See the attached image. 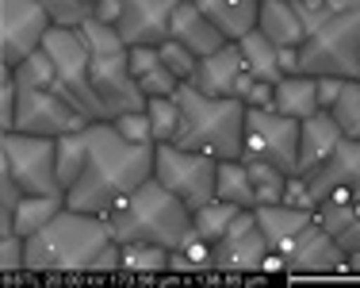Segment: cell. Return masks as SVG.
Segmentation results:
<instances>
[{
  "instance_id": "cell-1",
  "label": "cell",
  "mask_w": 360,
  "mask_h": 288,
  "mask_svg": "<svg viewBox=\"0 0 360 288\" xmlns=\"http://www.w3.org/2000/svg\"><path fill=\"white\" fill-rule=\"evenodd\" d=\"M84 131H89V154H84L81 177L65 189V204L108 215L146 177H153L158 142H131L115 131L111 120H92Z\"/></svg>"
},
{
  "instance_id": "cell-2",
  "label": "cell",
  "mask_w": 360,
  "mask_h": 288,
  "mask_svg": "<svg viewBox=\"0 0 360 288\" xmlns=\"http://www.w3.org/2000/svg\"><path fill=\"white\" fill-rule=\"evenodd\" d=\"M115 239V227L100 211H81L65 204L27 239V269L35 273H92L100 250Z\"/></svg>"
},
{
  "instance_id": "cell-3",
  "label": "cell",
  "mask_w": 360,
  "mask_h": 288,
  "mask_svg": "<svg viewBox=\"0 0 360 288\" xmlns=\"http://www.w3.org/2000/svg\"><path fill=\"white\" fill-rule=\"evenodd\" d=\"M176 146L200 150L211 158H245V115L250 104L238 96H211L200 92L195 84H180L176 89Z\"/></svg>"
},
{
  "instance_id": "cell-4",
  "label": "cell",
  "mask_w": 360,
  "mask_h": 288,
  "mask_svg": "<svg viewBox=\"0 0 360 288\" xmlns=\"http://www.w3.org/2000/svg\"><path fill=\"white\" fill-rule=\"evenodd\" d=\"M108 219L119 242H153L176 250L192 234V208L158 177H146L131 196L108 211Z\"/></svg>"
},
{
  "instance_id": "cell-5",
  "label": "cell",
  "mask_w": 360,
  "mask_h": 288,
  "mask_svg": "<svg viewBox=\"0 0 360 288\" xmlns=\"http://www.w3.org/2000/svg\"><path fill=\"white\" fill-rule=\"evenodd\" d=\"M84 39H89V54H92V84L96 96L104 104V115L111 120L115 112L127 108H142L146 96L131 73V42L119 35L115 23L104 20H84Z\"/></svg>"
},
{
  "instance_id": "cell-6",
  "label": "cell",
  "mask_w": 360,
  "mask_h": 288,
  "mask_svg": "<svg viewBox=\"0 0 360 288\" xmlns=\"http://www.w3.org/2000/svg\"><path fill=\"white\" fill-rule=\"evenodd\" d=\"M299 70L360 77V0L326 15L322 23L307 31L303 46H299Z\"/></svg>"
},
{
  "instance_id": "cell-7",
  "label": "cell",
  "mask_w": 360,
  "mask_h": 288,
  "mask_svg": "<svg viewBox=\"0 0 360 288\" xmlns=\"http://www.w3.org/2000/svg\"><path fill=\"white\" fill-rule=\"evenodd\" d=\"M0 169L15 177L23 192L39 196H65L58 177V139L31 131H4L0 134Z\"/></svg>"
},
{
  "instance_id": "cell-8",
  "label": "cell",
  "mask_w": 360,
  "mask_h": 288,
  "mask_svg": "<svg viewBox=\"0 0 360 288\" xmlns=\"http://www.w3.org/2000/svg\"><path fill=\"white\" fill-rule=\"evenodd\" d=\"M15 81H20V100H15L12 131H31V134H50V139H58V134H70L77 127L92 123L62 92L58 77L42 81V77H20V73H15Z\"/></svg>"
},
{
  "instance_id": "cell-9",
  "label": "cell",
  "mask_w": 360,
  "mask_h": 288,
  "mask_svg": "<svg viewBox=\"0 0 360 288\" xmlns=\"http://www.w3.org/2000/svg\"><path fill=\"white\" fill-rule=\"evenodd\" d=\"M42 50L50 54L58 73V84L62 92L81 108L89 120H108L104 104L96 96V84H92V54H89V39H84L81 27H50Z\"/></svg>"
},
{
  "instance_id": "cell-10",
  "label": "cell",
  "mask_w": 360,
  "mask_h": 288,
  "mask_svg": "<svg viewBox=\"0 0 360 288\" xmlns=\"http://www.w3.org/2000/svg\"><path fill=\"white\" fill-rule=\"evenodd\" d=\"M215 173H219V158L176 146V142H158L153 177H158L165 189H173L192 211L215 196Z\"/></svg>"
},
{
  "instance_id": "cell-11",
  "label": "cell",
  "mask_w": 360,
  "mask_h": 288,
  "mask_svg": "<svg viewBox=\"0 0 360 288\" xmlns=\"http://www.w3.org/2000/svg\"><path fill=\"white\" fill-rule=\"evenodd\" d=\"M245 158H261L299 173V120L280 108H250L245 115Z\"/></svg>"
},
{
  "instance_id": "cell-12",
  "label": "cell",
  "mask_w": 360,
  "mask_h": 288,
  "mask_svg": "<svg viewBox=\"0 0 360 288\" xmlns=\"http://www.w3.org/2000/svg\"><path fill=\"white\" fill-rule=\"evenodd\" d=\"M50 27L54 20L42 0H0V62L20 65L23 58L42 50Z\"/></svg>"
},
{
  "instance_id": "cell-13",
  "label": "cell",
  "mask_w": 360,
  "mask_h": 288,
  "mask_svg": "<svg viewBox=\"0 0 360 288\" xmlns=\"http://www.w3.org/2000/svg\"><path fill=\"white\" fill-rule=\"evenodd\" d=\"M269 253V239H264L257 211L242 208L230 231L215 242V269L222 273H261V261Z\"/></svg>"
},
{
  "instance_id": "cell-14",
  "label": "cell",
  "mask_w": 360,
  "mask_h": 288,
  "mask_svg": "<svg viewBox=\"0 0 360 288\" xmlns=\"http://www.w3.org/2000/svg\"><path fill=\"white\" fill-rule=\"evenodd\" d=\"M200 92H211V96H238L245 100V92H250L253 84V73L250 65H245V54L238 42H222L219 50H211V54L200 58V65H195L192 81Z\"/></svg>"
},
{
  "instance_id": "cell-15",
  "label": "cell",
  "mask_w": 360,
  "mask_h": 288,
  "mask_svg": "<svg viewBox=\"0 0 360 288\" xmlns=\"http://www.w3.org/2000/svg\"><path fill=\"white\" fill-rule=\"evenodd\" d=\"M284 258L288 273H341V269H349V253L338 246V239L319 219H311V227L284 250Z\"/></svg>"
},
{
  "instance_id": "cell-16",
  "label": "cell",
  "mask_w": 360,
  "mask_h": 288,
  "mask_svg": "<svg viewBox=\"0 0 360 288\" xmlns=\"http://www.w3.org/2000/svg\"><path fill=\"white\" fill-rule=\"evenodd\" d=\"M303 177L311 181L314 208L333 196H360V139H345L330 162Z\"/></svg>"
},
{
  "instance_id": "cell-17",
  "label": "cell",
  "mask_w": 360,
  "mask_h": 288,
  "mask_svg": "<svg viewBox=\"0 0 360 288\" xmlns=\"http://www.w3.org/2000/svg\"><path fill=\"white\" fill-rule=\"evenodd\" d=\"M345 142V131H341L338 115L333 112H314L299 123V173H314L319 165H326L338 146Z\"/></svg>"
},
{
  "instance_id": "cell-18",
  "label": "cell",
  "mask_w": 360,
  "mask_h": 288,
  "mask_svg": "<svg viewBox=\"0 0 360 288\" xmlns=\"http://www.w3.org/2000/svg\"><path fill=\"white\" fill-rule=\"evenodd\" d=\"M176 0H123L119 12V35L127 42H161L169 39V20H173Z\"/></svg>"
},
{
  "instance_id": "cell-19",
  "label": "cell",
  "mask_w": 360,
  "mask_h": 288,
  "mask_svg": "<svg viewBox=\"0 0 360 288\" xmlns=\"http://www.w3.org/2000/svg\"><path fill=\"white\" fill-rule=\"evenodd\" d=\"M169 35L176 42H184L188 50H195V54H211V50H219L222 42H230L222 31L215 27V20H211L207 12H203L195 0H176L173 8V20H169Z\"/></svg>"
},
{
  "instance_id": "cell-20",
  "label": "cell",
  "mask_w": 360,
  "mask_h": 288,
  "mask_svg": "<svg viewBox=\"0 0 360 288\" xmlns=\"http://www.w3.org/2000/svg\"><path fill=\"white\" fill-rule=\"evenodd\" d=\"M253 211H257V223H261L269 246L280 250V253H284L314 219L311 208H295V204H288V200H280V204H257Z\"/></svg>"
},
{
  "instance_id": "cell-21",
  "label": "cell",
  "mask_w": 360,
  "mask_h": 288,
  "mask_svg": "<svg viewBox=\"0 0 360 288\" xmlns=\"http://www.w3.org/2000/svg\"><path fill=\"white\" fill-rule=\"evenodd\" d=\"M272 108H280L284 115L303 123L307 115L322 112L319 104V73H307V70H291L284 73L276 84H272Z\"/></svg>"
},
{
  "instance_id": "cell-22",
  "label": "cell",
  "mask_w": 360,
  "mask_h": 288,
  "mask_svg": "<svg viewBox=\"0 0 360 288\" xmlns=\"http://www.w3.org/2000/svg\"><path fill=\"white\" fill-rule=\"evenodd\" d=\"M257 31H264L276 46H303L307 20L295 0H261L257 12Z\"/></svg>"
},
{
  "instance_id": "cell-23",
  "label": "cell",
  "mask_w": 360,
  "mask_h": 288,
  "mask_svg": "<svg viewBox=\"0 0 360 288\" xmlns=\"http://www.w3.org/2000/svg\"><path fill=\"white\" fill-rule=\"evenodd\" d=\"M314 219L338 239L345 253L360 250V196H333L314 208Z\"/></svg>"
},
{
  "instance_id": "cell-24",
  "label": "cell",
  "mask_w": 360,
  "mask_h": 288,
  "mask_svg": "<svg viewBox=\"0 0 360 288\" xmlns=\"http://www.w3.org/2000/svg\"><path fill=\"white\" fill-rule=\"evenodd\" d=\"M195 4L215 20V27L230 42L250 35V31L257 27V12H261V0H195Z\"/></svg>"
},
{
  "instance_id": "cell-25",
  "label": "cell",
  "mask_w": 360,
  "mask_h": 288,
  "mask_svg": "<svg viewBox=\"0 0 360 288\" xmlns=\"http://www.w3.org/2000/svg\"><path fill=\"white\" fill-rule=\"evenodd\" d=\"M238 46H242V54H245V65H250V73L257 81H272L276 84L280 77H284V46H276L264 31H250V35H242L238 39Z\"/></svg>"
},
{
  "instance_id": "cell-26",
  "label": "cell",
  "mask_w": 360,
  "mask_h": 288,
  "mask_svg": "<svg viewBox=\"0 0 360 288\" xmlns=\"http://www.w3.org/2000/svg\"><path fill=\"white\" fill-rule=\"evenodd\" d=\"M215 196L230 200L238 208H257V189H253V173L245 158H219V173H215Z\"/></svg>"
},
{
  "instance_id": "cell-27",
  "label": "cell",
  "mask_w": 360,
  "mask_h": 288,
  "mask_svg": "<svg viewBox=\"0 0 360 288\" xmlns=\"http://www.w3.org/2000/svg\"><path fill=\"white\" fill-rule=\"evenodd\" d=\"M62 208H65V196H39V192H23V200L15 204L12 223H15V231H20L23 239H31V234H39Z\"/></svg>"
},
{
  "instance_id": "cell-28",
  "label": "cell",
  "mask_w": 360,
  "mask_h": 288,
  "mask_svg": "<svg viewBox=\"0 0 360 288\" xmlns=\"http://www.w3.org/2000/svg\"><path fill=\"white\" fill-rule=\"evenodd\" d=\"M238 204H230V200H219V196H211L207 204H200L192 211V231L200 234V239H207V242H219L222 234L230 231V223L238 219Z\"/></svg>"
},
{
  "instance_id": "cell-29",
  "label": "cell",
  "mask_w": 360,
  "mask_h": 288,
  "mask_svg": "<svg viewBox=\"0 0 360 288\" xmlns=\"http://www.w3.org/2000/svg\"><path fill=\"white\" fill-rule=\"evenodd\" d=\"M84 127H77L70 134H58V177H62L65 189H70L84 169V154H89V131Z\"/></svg>"
},
{
  "instance_id": "cell-30",
  "label": "cell",
  "mask_w": 360,
  "mask_h": 288,
  "mask_svg": "<svg viewBox=\"0 0 360 288\" xmlns=\"http://www.w3.org/2000/svg\"><path fill=\"white\" fill-rule=\"evenodd\" d=\"M250 162V173H253V189H257V204H280L288 192V169L272 165V162H261V158H245Z\"/></svg>"
},
{
  "instance_id": "cell-31",
  "label": "cell",
  "mask_w": 360,
  "mask_h": 288,
  "mask_svg": "<svg viewBox=\"0 0 360 288\" xmlns=\"http://www.w3.org/2000/svg\"><path fill=\"white\" fill-rule=\"evenodd\" d=\"M173 269L176 273H184V269H215V242L200 239V234L192 231L173 250Z\"/></svg>"
},
{
  "instance_id": "cell-32",
  "label": "cell",
  "mask_w": 360,
  "mask_h": 288,
  "mask_svg": "<svg viewBox=\"0 0 360 288\" xmlns=\"http://www.w3.org/2000/svg\"><path fill=\"white\" fill-rule=\"evenodd\" d=\"M146 112H150L153 142H173L176 139V123H180L176 96H150L146 100Z\"/></svg>"
},
{
  "instance_id": "cell-33",
  "label": "cell",
  "mask_w": 360,
  "mask_h": 288,
  "mask_svg": "<svg viewBox=\"0 0 360 288\" xmlns=\"http://www.w3.org/2000/svg\"><path fill=\"white\" fill-rule=\"evenodd\" d=\"M333 115H338L345 139H360V77L345 81V92H341V100L333 104Z\"/></svg>"
},
{
  "instance_id": "cell-34",
  "label": "cell",
  "mask_w": 360,
  "mask_h": 288,
  "mask_svg": "<svg viewBox=\"0 0 360 288\" xmlns=\"http://www.w3.org/2000/svg\"><path fill=\"white\" fill-rule=\"evenodd\" d=\"M158 46H161V62H165V65L176 73L180 81H192L195 65H200V54H195V50H188L184 42H176L173 35H169V39H161Z\"/></svg>"
},
{
  "instance_id": "cell-35",
  "label": "cell",
  "mask_w": 360,
  "mask_h": 288,
  "mask_svg": "<svg viewBox=\"0 0 360 288\" xmlns=\"http://www.w3.org/2000/svg\"><path fill=\"white\" fill-rule=\"evenodd\" d=\"M119 134H127L131 142H153V127H150V112L142 108H127V112H115L111 115Z\"/></svg>"
},
{
  "instance_id": "cell-36",
  "label": "cell",
  "mask_w": 360,
  "mask_h": 288,
  "mask_svg": "<svg viewBox=\"0 0 360 288\" xmlns=\"http://www.w3.org/2000/svg\"><path fill=\"white\" fill-rule=\"evenodd\" d=\"M42 8L50 12L54 27H84V20L92 15L89 0H42Z\"/></svg>"
},
{
  "instance_id": "cell-37",
  "label": "cell",
  "mask_w": 360,
  "mask_h": 288,
  "mask_svg": "<svg viewBox=\"0 0 360 288\" xmlns=\"http://www.w3.org/2000/svg\"><path fill=\"white\" fill-rule=\"evenodd\" d=\"M134 81H139V89H142V96H146V100H150V96H176V89L184 84L173 70H169L165 62L153 65L150 73H142V77H134Z\"/></svg>"
},
{
  "instance_id": "cell-38",
  "label": "cell",
  "mask_w": 360,
  "mask_h": 288,
  "mask_svg": "<svg viewBox=\"0 0 360 288\" xmlns=\"http://www.w3.org/2000/svg\"><path fill=\"white\" fill-rule=\"evenodd\" d=\"M15 100H20L15 65L0 62V131H12V123H15Z\"/></svg>"
},
{
  "instance_id": "cell-39",
  "label": "cell",
  "mask_w": 360,
  "mask_h": 288,
  "mask_svg": "<svg viewBox=\"0 0 360 288\" xmlns=\"http://www.w3.org/2000/svg\"><path fill=\"white\" fill-rule=\"evenodd\" d=\"M0 269L4 273L27 269V239L20 231H0Z\"/></svg>"
},
{
  "instance_id": "cell-40",
  "label": "cell",
  "mask_w": 360,
  "mask_h": 288,
  "mask_svg": "<svg viewBox=\"0 0 360 288\" xmlns=\"http://www.w3.org/2000/svg\"><path fill=\"white\" fill-rule=\"evenodd\" d=\"M284 200H288V204H295V208H311V211H314L311 181H307L303 173H291V177H288V192H284Z\"/></svg>"
},
{
  "instance_id": "cell-41",
  "label": "cell",
  "mask_w": 360,
  "mask_h": 288,
  "mask_svg": "<svg viewBox=\"0 0 360 288\" xmlns=\"http://www.w3.org/2000/svg\"><path fill=\"white\" fill-rule=\"evenodd\" d=\"M345 81L349 77H333V73H319V104L326 112H333V104L341 100V92H345Z\"/></svg>"
},
{
  "instance_id": "cell-42",
  "label": "cell",
  "mask_w": 360,
  "mask_h": 288,
  "mask_svg": "<svg viewBox=\"0 0 360 288\" xmlns=\"http://www.w3.org/2000/svg\"><path fill=\"white\" fill-rule=\"evenodd\" d=\"M245 104L250 108H272V81H257L250 84V92H245Z\"/></svg>"
},
{
  "instance_id": "cell-43",
  "label": "cell",
  "mask_w": 360,
  "mask_h": 288,
  "mask_svg": "<svg viewBox=\"0 0 360 288\" xmlns=\"http://www.w3.org/2000/svg\"><path fill=\"white\" fill-rule=\"evenodd\" d=\"M119 12H123V0H96V4H92V15H89V20L119 23Z\"/></svg>"
},
{
  "instance_id": "cell-44",
  "label": "cell",
  "mask_w": 360,
  "mask_h": 288,
  "mask_svg": "<svg viewBox=\"0 0 360 288\" xmlns=\"http://www.w3.org/2000/svg\"><path fill=\"white\" fill-rule=\"evenodd\" d=\"M349 269H353V273H360V250L349 253Z\"/></svg>"
}]
</instances>
